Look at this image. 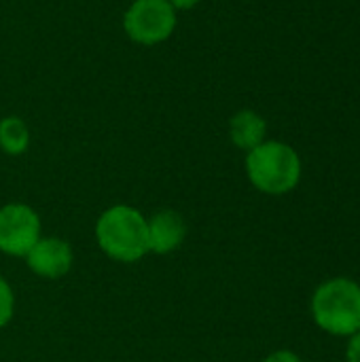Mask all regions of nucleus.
Here are the masks:
<instances>
[{
	"label": "nucleus",
	"instance_id": "obj_9",
	"mask_svg": "<svg viewBox=\"0 0 360 362\" xmlns=\"http://www.w3.org/2000/svg\"><path fill=\"white\" fill-rule=\"evenodd\" d=\"M30 146V129L19 117H4L0 121V148L6 155H21Z\"/></svg>",
	"mask_w": 360,
	"mask_h": 362
},
{
	"label": "nucleus",
	"instance_id": "obj_12",
	"mask_svg": "<svg viewBox=\"0 0 360 362\" xmlns=\"http://www.w3.org/2000/svg\"><path fill=\"white\" fill-rule=\"evenodd\" d=\"M265 362H301V358L297 354H293V352L282 350V352H274L272 356H267Z\"/></svg>",
	"mask_w": 360,
	"mask_h": 362
},
{
	"label": "nucleus",
	"instance_id": "obj_5",
	"mask_svg": "<svg viewBox=\"0 0 360 362\" xmlns=\"http://www.w3.org/2000/svg\"><path fill=\"white\" fill-rule=\"evenodd\" d=\"M40 240V218L25 204H8L0 210V250L25 257Z\"/></svg>",
	"mask_w": 360,
	"mask_h": 362
},
{
	"label": "nucleus",
	"instance_id": "obj_6",
	"mask_svg": "<svg viewBox=\"0 0 360 362\" xmlns=\"http://www.w3.org/2000/svg\"><path fill=\"white\" fill-rule=\"evenodd\" d=\"M28 267L40 278H62L72 267V250L66 240L40 238L34 248L25 255Z\"/></svg>",
	"mask_w": 360,
	"mask_h": 362
},
{
	"label": "nucleus",
	"instance_id": "obj_7",
	"mask_svg": "<svg viewBox=\"0 0 360 362\" xmlns=\"http://www.w3.org/2000/svg\"><path fill=\"white\" fill-rule=\"evenodd\" d=\"M146 227H149V252L155 255H168L176 250L187 235V223L174 210L157 212L151 221H146Z\"/></svg>",
	"mask_w": 360,
	"mask_h": 362
},
{
	"label": "nucleus",
	"instance_id": "obj_13",
	"mask_svg": "<svg viewBox=\"0 0 360 362\" xmlns=\"http://www.w3.org/2000/svg\"><path fill=\"white\" fill-rule=\"evenodd\" d=\"M176 11H187V8H193V6H197L202 0H168Z\"/></svg>",
	"mask_w": 360,
	"mask_h": 362
},
{
	"label": "nucleus",
	"instance_id": "obj_10",
	"mask_svg": "<svg viewBox=\"0 0 360 362\" xmlns=\"http://www.w3.org/2000/svg\"><path fill=\"white\" fill-rule=\"evenodd\" d=\"M13 305H15L13 291H11V286L0 278V329L6 327L8 320L13 318Z\"/></svg>",
	"mask_w": 360,
	"mask_h": 362
},
{
	"label": "nucleus",
	"instance_id": "obj_11",
	"mask_svg": "<svg viewBox=\"0 0 360 362\" xmlns=\"http://www.w3.org/2000/svg\"><path fill=\"white\" fill-rule=\"evenodd\" d=\"M348 362H360V331L352 335V341L348 346Z\"/></svg>",
	"mask_w": 360,
	"mask_h": 362
},
{
	"label": "nucleus",
	"instance_id": "obj_1",
	"mask_svg": "<svg viewBox=\"0 0 360 362\" xmlns=\"http://www.w3.org/2000/svg\"><path fill=\"white\" fill-rule=\"evenodd\" d=\"M100 248L115 261L134 263L149 252L146 218L132 206L108 208L95 225Z\"/></svg>",
	"mask_w": 360,
	"mask_h": 362
},
{
	"label": "nucleus",
	"instance_id": "obj_4",
	"mask_svg": "<svg viewBox=\"0 0 360 362\" xmlns=\"http://www.w3.org/2000/svg\"><path fill=\"white\" fill-rule=\"evenodd\" d=\"M123 30L138 45H159L176 30V8L168 0H134L123 15Z\"/></svg>",
	"mask_w": 360,
	"mask_h": 362
},
{
	"label": "nucleus",
	"instance_id": "obj_3",
	"mask_svg": "<svg viewBox=\"0 0 360 362\" xmlns=\"http://www.w3.org/2000/svg\"><path fill=\"white\" fill-rule=\"evenodd\" d=\"M316 325L331 335H354L360 331V286L348 278L325 282L312 299Z\"/></svg>",
	"mask_w": 360,
	"mask_h": 362
},
{
	"label": "nucleus",
	"instance_id": "obj_8",
	"mask_svg": "<svg viewBox=\"0 0 360 362\" xmlns=\"http://www.w3.org/2000/svg\"><path fill=\"white\" fill-rule=\"evenodd\" d=\"M265 134H267V123L255 110H248V108L240 110L229 121L231 142L238 148H242V151H252L259 144H263L265 142Z\"/></svg>",
	"mask_w": 360,
	"mask_h": 362
},
{
	"label": "nucleus",
	"instance_id": "obj_2",
	"mask_svg": "<svg viewBox=\"0 0 360 362\" xmlns=\"http://www.w3.org/2000/svg\"><path fill=\"white\" fill-rule=\"evenodd\" d=\"M246 172L259 191L267 195H282L299 185L301 159L293 146L278 140H265L257 148L248 151Z\"/></svg>",
	"mask_w": 360,
	"mask_h": 362
}]
</instances>
